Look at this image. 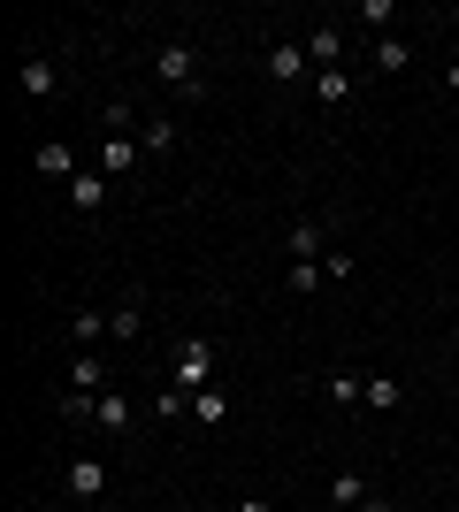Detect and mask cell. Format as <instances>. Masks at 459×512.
I'll return each instance as SVG.
<instances>
[{
    "label": "cell",
    "instance_id": "6da1fadb",
    "mask_svg": "<svg viewBox=\"0 0 459 512\" xmlns=\"http://www.w3.org/2000/svg\"><path fill=\"white\" fill-rule=\"evenodd\" d=\"M153 85L176 92V100H199V92H207L199 46H192V39H161V46H153Z\"/></svg>",
    "mask_w": 459,
    "mask_h": 512
},
{
    "label": "cell",
    "instance_id": "7a4b0ae2",
    "mask_svg": "<svg viewBox=\"0 0 459 512\" xmlns=\"http://www.w3.org/2000/svg\"><path fill=\"white\" fill-rule=\"evenodd\" d=\"M268 85H314V54H306V39H276V46H268Z\"/></svg>",
    "mask_w": 459,
    "mask_h": 512
},
{
    "label": "cell",
    "instance_id": "3957f363",
    "mask_svg": "<svg viewBox=\"0 0 459 512\" xmlns=\"http://www.w3.org/2000/svg\"><path fill=\"white\" fill-rule=\"evenodd\" d=\"M176 383H184V390H207V383H215V344H207V337H184V344H176Z\"/></svg>",
    "mask_w": 459,
    "mask_h": 512
},
{
    "label": "cell",
    "instance_id": "277c9868",
    "mask_svg": "<svg viewBox=\"0 0 459 512\" xmlns=\"http://www.w3.org/2000/svg\"><path fill=\"white\" fill-rule=\"evenodd\" d=\"M16 92H23V100H54V92H62L54 54H23V62H16Z\"/></svg>",
    "mask_w": 459,
    "mask_h": 512
},
{
    "label": "cell",
    "instance_id": "5b68a950",
    "mask_svg": "<svg viewBox=\"0 0 459 512\" xmlns=\"http://www.w3.org/2000/svg\"><path fill=\"white\" fill-rule=\"evenodd\" d=\"M69 497H77V505H100V497H108V459H69Z\"/></svg>",
    "mask_w": 459,
    "mask_h": 512
},
{
    "label": "cell",
    "instance_id": "8992f818",
    "mask_svg": "<svg viewBox=\"0 0 459 512\" xmlns=\"http://www.w3.org/2000/svg\"><path fill=\"white\" fill-rule=\"evenodd\" d=\"M138 153H146L138 138H100V153H92V169H100V176H131V169H138Z\"/></svg>",
    "mask_w": 459,
    "mask_h": 512
},
{
    "label": "cell",
    "instance_id": "52a82bcc",
    "mask_svg": "<svg viewBox=\"0 0 459 512\" xmlns=\"http://www.w3.org/2000/svg\"><path fill=\"white\" fill-rule=\"evenodd\" d=\"M306 54H314V69H345V31H337V23H314V31H306Z\"/></svg>",
    "mask_w": 459,
    "mask_h": 512
},
{
    "label": "cell",
    "instance_id": "ba28073f",
    "mask_svg": "<svg viewBox=\"0 0 459 512\" xmlns=\"http://www.w3.org/2000/svg\"><path fill=\"white\" fill-rule=\"evenodd\" d=\"M69 390L100 398V390H108V360H100V352H77V360H69Z\"/></svg>",
    "mask_w": 459,
    "mask_h": 512
},
{
    "label": "cell",
    "instance_id": "9c48e42d",
    "mask_svg": "<svg viewBox=\"0 0 459 512\" xmlns=\"http://www.w3.org/2000/svg\"><path fill=\"white\" fill-rule=\"evenodd\" d=\"M69 207H108V176H100V169H77V176H69Z\"/></svg>",
    "mask_w": 459,
    "mask_h": 512
},
{
    "label": "cell",
    "instance_id": "30bf717a",
    "mask_svg": "<svg viewBox=\"0 0 459 512\" xmlns=\"http://www.w3.org/2000/svg\"><path fill=\"white\" fill-rule=\"evenodd\" d=\"M375 69H383V77H406V69H414V39H391V31H383V39H375Z\"/></svg>",
    "mask_w": 459,
    "mask_h": 512
},
{
    "label": "cell",
    "instance_id": "8fae6325",
    "mask_svg": "<svg viewBox=\"0 0 459 512\" xmlns=\"http://www.w3.org/2000/svg\"><path fill=\"white\" fill-rule=\"evenodd\" d=\"M368 497H375V490H368V474H352V467L337 474V482H329V505H337V512H360Z\"/></svg>",
    "mask_w": 459,
    "mask_h": 512
},
{
    "label": "cell",
    "instance_id": "7c38bea8",
    "mask_svg": "<svg viewBox=\"0 0 459 512\" xmlns=\"http://www.w3.org/2000/svg\"><path fill=\"white\" fill-rule=\"evenodd\" d=\"M138 146H146L153 161H169V153H176V123H169V115H146V123H138Z\"/></svg>",
    "mask_w": 459,
    "mask_h": 512
},
{
    "label": "cell",
    "instance_id": "4fadbf2b",
    "mask_svg": "<svg viewBox=\"0 0 459 512\" xmlns=\"http://www.w3.org/2000/svg\"><path fill=\"white\" fill-rule=\"evenodd\" d=\"M192 413H199V428H222V421H230V390H222V383L192 390Z\"/></svg>",
    "mask_w": 459,
    "mask_h": 512
},
{
    "label": "cell",
    "instance_id": "5bb4252c",
    "mask_svg": "<svg viewBox=\"0 0 459 512\" xmlns=\"http://www.w3.org/2000/svg\"><path fill=\"white\" fill-rule=\"evenodd\" d=\"M138 329H146V306H138V291H131V299L108 314V337H115V344H138Z\"/></svg>",
    "mask_w": 459,
    "mask_h": 512
},
{
    "label": "cell",
    "instance_id": "9a60e30c",
    "mask_svg": "<svg viewBox=\"0 0 459 512\" xmlns=\"http://www.w3.org/2000/svg\"><path fill=\"white\" fill-rule=\"evenodd\" d=\"M284 245H291V260H329V253H322V222H291Z\"/></svg>",
    "mask_w": 459,
    "mask_h": 512
},
{
    "label": "cell",
    "instance_id": "2e32d148",
    "mask_svg": "<svg viewBox=\"0 0 459 512\" xmlns=\"http://www.w3.org/2000/svg\"><path fill=\"white\" fill-rule=\"evenodd\" d=\"M314 92H322V107H345L360 85H352V69H314Z\"/></svg>",
    "mask_w": 459,
    "mask_h": 512
},
{
    "label": "cell",
    "instance_id": "e0dca14e",
    "mask_svg": "<svg viewBox=\"0 0 459 512\" xmlns=\"http://www.w3.org/2000/svg\"><path fill=\"white\" fill-rule=\"evenodd\" d=\"M322 398L329 406H360V398H368V375H322Z\"/></svg>",
    "mask_w": 459,
    "mask_h": 512
},
{
    "label": "cell",
    "instance_id": "ac0fdd59",
    "mask_svg": "<svg viewBox=\"0 0 459 512\" xmlns=\"http://www.w3.org/2000/svg\"><path fill=\"white\" fill-rule=\"evenodd\" d=\"M131 421V398H123V390H100V398H92V428H123Z\"/></svg>",
    "mask_w": 459,
    "mask_h": 512
},
{
    "label": "cell",
    "instance_id": "d6986e66",
    "mask_svg": "<svg viewBox=\"0 0 459 512\" xmlns=\"http://www.w3.org/2000/svg\"><path fill=\"white\" fill-rule=\"evenodd\" d=\"M284 283L299 291V299H314V291L329 283V268H322V260H291V268H284Z\"/></svg>",
    "mask_w": 459,
    "mask_h": 512
},
{
    "label": "cell",
    "instance_id": "ffe728a7",
    "mask_svg": "<svg viewBox=\"0 0 459 512\" xmlns=\"http://www.w3.org/2000/svg\"><path fill=\"white\" fill-rule=\"evenodd\" d=\"M398 398H406V383H398V375H368V398H360V406H375V413H398Z\"/></svg>",
    "mask_w": 459,
    "mask_h": 512
},
{
    "label": "cell",
    "instance_id": "44dd1931",
    "mask_svg": "<svg viewBox=\"0 0 459 512\" xmlns=\"http://www.w3.org/2000/svg\"><path fill=\"white\" fill-rule=\"evenodd\" d=\"M31 161H39V176H62V184L77 176V153H69V146H39Z\"/></svg>",
    "mask_w": 459,
    "mask_h": 512
},
{
    "label": "cell",
    "instance_id": "7402d4cb",
    "mask_svg": "<svg viewBox=\"0 0 459 512\" xmlns=\"http://www.w3.org/2000/svg\"><path fill=\"white\" fill-rule=\"evenodd\" d=\"M69 337H77V352H92V344L108 337V314H85V306H77V321H69Z\"/></svg>",
    "mask_w": 459,
    "mask_h": 512
},
{
    "label": "cell",
    "instance_id": "603a6c76",
    "mask_svg": "<svg viewBox=\"0 0 459 512\" xmlns=\"http://www.w3.org/2000/svg\"><path fill=\"white\" fill-rule=\"evenodd\" d=\"M100 123H108V138H131V100H108V107H100Z\"/></svg>",
    "mask_w": 459,
    "mask_h": 512
},
{
    "label": "cell",
    "instance_id": "cb8c5ba5",
    "mask_svg": "<svg viewBox=\"0 0 459 512\" xmlns=\"http://www.w3.org/2000/svg\"><path fill=\"white\" fill-rule=\"evenodd\" d=\"M184 406H192V390H184V383H169V390H161V398H153V413H161V421H176V413H184Z\"/></svg>",
    "mask_w": 459,
    "mask_h": 512
},
{
    "label": "cell",
    "instance_id": "d4e9b609",
    "mask_svg": "<svg viewBox=\"0 0 459 512\" xmlns=\"http://www.w3.org/2000/svg\"><path fill=\"white\" fill-rule=\"evenodd\" d=\"M360 23H375V39H383V23H398L391 0H360Z\"/></svg>",
    "mask_w": 459,
    "mask_h": 512
},
{
    "label": "cell",
    "instance_id": "484cf974",
    "mask_svg": "<svg viewBox=\"0 0 459 512\" xmlns=\"http://www.w3.org/2000/svg\"><path fill=\"white\" fill-rule=\"evenodd\" d=\"M444 92H452V100H459V54H452V62H444Z\"/></svg>",
    "mask_w": 459,
    "mask_h": 512
},
{
    "label": "cell",
    "instance_id": "4316f807",
    "mask_svg": "<svg viewBox=\"0 0 459 512\" xmlns=\"http://www.w3.org/2000/svg\"><path fill=\"white\" fill-rule=\"evenodd\" d=\"M238 512H276V505H268V497H238Z\"/></svg>",
    "mask_w": 459,
    "mask_h": 512
},
{
    "label": "cell",
    "instance_id": "83f0119b",
    "mask_svg": "<svg viewBox=\"0 0 459 512\" xmlns=\"http://www.w3.org/2000/svg\"><path fill=\"white\" fill-rule=\"evenodd\" d=\"M360 512H398V505H391V497H368V505H360Z\"/></svg>",
    "mask_w": 459,
    "mask_h": 512
}]
</instances>
